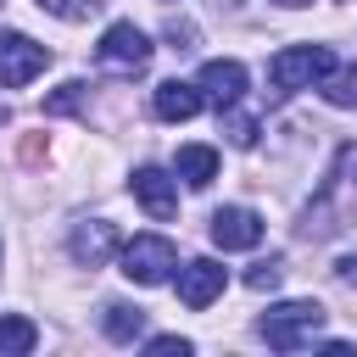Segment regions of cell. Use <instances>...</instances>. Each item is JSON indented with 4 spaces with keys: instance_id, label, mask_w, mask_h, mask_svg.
<instances>
[{
    "instance_id": "obj_7",
    "label": "cell",
    "mask_w": 357,
    "mask_h": 357,
    "mask_svg": "<svg viewBox=\"0 0 357 357\" xmlns=\"http://www.w3.org/2000/svg\"><path fill=\"white\" fill-rule=\"evenodd\" d=\"M100 61H112V67H128V73H139L145 61H151V39L134 28V22H112L106 33H100Z\"/></svg>"
},
{
    "instance_id": "obj_11",
    "label": "cell",
    "mask_w": 357,
    "mask_h": 357,
    "mask_svg": "<svg viewBox=\"0 0 357 357\" xmlns=\"http://www.w3.org/2000/svg\"><path fill=\"white\" fill-rule=\"evenodd\" d=\"M195 112H201V89L195 84H178V78L156 84V117L162 123H190Z\"/></svg>"
},
{
    "instance_id": "obj_18",
    "label": "cell",
    "mask_w": 357,
    "mask_h": 357,
    "mask_svg": "<svg viewBox=\"0 0 357 357\" xmlns=\"http://www.w3.org/2000/svg\"><path fill=\"white\" fill-rule=\"evenodd\" d=\"M39 6H45V11H56L61 22H84V17H95L106 0H39Z\"/></svg>"
},
{
    "instance_id": "obj_12",
    "label": "cell",
    "mask_w": 357,
    "mask_h": 357,
    "mask_svg": "<svg viewBox=\"0 0 357 357\" xmlns=\"http://www.w3.org/2000/svg\"><path fill=\"white\" fill-rule=\"evenodd\" d=\"M173 173H178L190 190H206V184L218 178V151H212V145H178Z\"/></svg>"
},
{
    "instance_id": "obj_3",
    "label": "cell",
    "mask_w": 357,
    "mask_h": 357,
    "mask_svg": "<svg viewBox=\"0 0 357 357\" xmlns=\"http://www.w3.org/2000/svg\"><path fill=\"white\" fill-rule=\"evenodd\" d=\"M329 67H335V56H329L324 45H290V50H279V56L268 61V78H273L279 89H312V84H324Z\"/></svg>"
},
{
    "instance_id": "obj_23",
    "label": "cell",
    "mask_w": 357,
    "mask_h": 357,
    "mask_svg": "<svg viewBox=\"0 0 357 357\" xmlns=\"http://www.w3.org/2000/svg\"><path fill=\"white\" fill-rule=\"evenodd\" d=\"M279 6H290V11H296V6H307V0H279Z\"/></svg>"
},
{
    "instance_id": "obj_9",
    "label": "cell",
    "mask_w": 357,
    "mask_h": 357,
    "mask_svg": "<svg viewBox=\"0 0 357 357\" xmlns=\"http://www.w3.org/2000/svg\"><path fill=\"white\" fill-rule=\"evenodd\" d=\"M128 190H134V201H139L151 218H173V212H178V184H173L162 167H139V173L128 178Z\"/></svg>"
},
{
    "instance_id": "obj_20",
    "label": "cell",
    "mask_w": 357,
    "mask_h": 357,
    "mask_svg": "<svg viewBox=\"0 0 357 357\" xmlns=\"http://www.w3.org/2000/svg\"><path fill=\"white\" fill-rule=\"evenodd\" d=\"M151 351H162V357H167V351H178V357H184V351H190V340H184V335H156V340H151Z\"/></svg>"
},
{
    "instance_id": "obj_13",
    "label": "cell",
    "mask_w": 357,
    "mask_h": 357,
    "mask_svg": "<svg viewBox=\"0 0 357 357\" xmlns=\"http://www.w3.org/2000/svg\"><path fill=\"white\" fill-rule=\"evenodd\" d=\"M33 340H39V329H33V318H0V357H22V351H33Z\"/></svg>"
},
{
    "instance_id": "obj_21",
    "label": "cell",
    "mask_w": 357,
    "mask_h": 357,
    "mask_svg": "<svg viewBox=\"0 0 357 357\" xmlns=\"http://www.w3.org/2000/svg\"><path fill=\"white\" fill-rule=\"evenodd\" d=\"M167 39H173V50H190L195 28H190V22H167Z\"/></svg>"
},
{
    "instance_id": "obj_2",
    "label": "cell",
    "mask_w": 357,
    "mask_h": 357,
    "mask_svg": "<svg viewBox=\"0 0 357 357\" xmlns=\"http://www.w3.org/2000/svg\"><path fill=\"white\" fill-rule=\"evenodd\" d=\"M173 268H178V251L162 234H134L123 245V279H134V284H167Z\"/></svg>"
},
{
    "instance_id": "obj_19",
    "label": "cell",
    "mask_w": 357,
    "mask_h": 357,
    "mask_svg": "<svg viewBox=\"0 0 357 357\" xmlns=\"http://www.w3.org/2000/svg\"><path fill=\"white\" fill-rule=\"evenodd\" d=\"M84 106V84H61L50 100H45V112H78Z\"/></svg>"
},
{
    "instance_id": "obj_17",
    "label": "cell",
    "mask_w": 357,
    "mask_h": 357,
    "mask_svg": "<svg viewBox=\"0 0 357 357\" xmlns=\"http://www.w3.org/2000/svg\"><path fill=\"white\" fill-rule=\"evenodd\" d=\"M279 279H284V262L279 257H262V262L245 268V290H279Z\"/></svg>"
},
{
    "instance_id": "obj_22",
    "label": "cell",
    "mask_w": 357,
    "mask_h": 357,
    "mask_svg": "<svg viewBox=\"0 0 357 357\" xmlns=\"http://www.w3.org/2000/svg\"><path fill=\"white\" fill-rule=\"evenodd\" d=\"M335 273H340L346 284H357V257H340V262H335Z\"/></svg>"
},
{
    "instance_id": "obj_8",
    "label": "cell",
    "mask_w": 357,
    "mask_h": 357,
    "mask_svg": "<svg viewBox=\"0 0 357 357\" xmlns=\"http://www.w3.org/2000/svg\"><path fill=\"white\" fill-rule=\"evenodd\" d=\"M195 89H201V100H212V106L223 112V106H234V100L245 95V67H240L234 56H218V61L201 67V84H195Z\"/></svg>"
},
{
    "instance_id": "obj_14",
    "label": "cell",
    "mask_w": 357,
    "mask_h": 357,
    "mask_svg": "<svg viewBox=\"0 0 357 357\" xmlns=\"http://www.w3.org/2000/svg\"><path fill=\"white\" fill-rule=\"evenodd\" d=\"M139 329H145V312H139V307L106 301V335H112V340H139Z\"/></svg>"
},
{
    "instance_id": "obj_15",
    "label": "cell",
    "mask_w": 357,
    "mask_h": 357,
    "mask_svg": "<svg viewBox=\"0 0 357 357\" xmlns=\"http://www.w3.org/2000/svg\"><path fill=\"white\" fill-rule=\"evenodd\" d=\"M324 100L329 106H357V67H329L324 73Z\"/></svg>"
},
{
    "instance_id": "obj_10",
    "label": "cell",
    "mask_w": 357,
    "mask_h": 357,
    "mask_svg": "<svg viewBox=\"0 0 357 357\" xmlns=\"http://www.w3.org/2000/svg\"><path fill=\"white\" fill-rule=\"evenodd\" d=\"M112 251H117V229H112V223H78V229H73V262L100 268Z\"/></svg>"
},
{
    "instance_id": "obj_5",
    "label": "cell",
    "mask_w": 357,
    "mask_h": 357,
    "mask_svg": "<svg viewBox=\"0 0 357 357\" xmlns=\"http://www.w3.org/2000/svg\"><path fill=\"white\" fill-rule=\"evenodd\" d=\"M223 284H229V273H223V262H212V257H195L190 268H178V301H184L190 312L212 307V301L223 296Z\"/></svg>"
},
{
    "instance_id": "obj_1",
    "label": "cell",
    "mask_w": 357,
    "mask_h": 357,
    "mask_svg": "<svg viewBox=\"0 0 357 357\" xmlns=\"http://www.w3.org/2000/svg\"><path fill=\"white\" fill-rule=\"evenodd\" d=\"M324 318H329V312H324L318 301H279V307H268V312H262L257 335H262L273 351H301V346H312V340H318Z\"/></svg>"
},
{
    "instance_id": "obj_6",
    "label": "cell",
    "mask_w": 357,
    "mask_h": 357,
    "mask_svg": "<svg viewBox=\"0 0 357 357\" xmlns=\"http://www.w3.org/2000/svg\"><path fill=\"white\" fill-rule=\"evenodd\" d=\"M206 229H212V245H223V251H251L262 240V218L251 206H218Z\"/></svg>"
},
{
    "instance_id": "obj_4",
    "label": "cell",
    "mask_w": 357,
    "mask_h": 357,
    "mask_svg": "<svg viewBox=\"0 0 357 357\" xmlns=\"http://www.w3.org/2000/svg\"><path fill=\"white\" fill-rule=\"evenodd\" d=\"M45 67H50V50H45V45H33L28 33H0V84H6V89L33 84Z\"/></svg>"
},
{
    "instance_id": "obj_16",
    "label": "cell",
    "mask_w": 357,
    "mask_h": 357,
    "mask_svg": "<svg viewBox=\"0 0 357 357\" xmlns=\"http://www.w3.org/2000/svg\"><path fill=\"white\" fill-rule=\"evenodd\" d=\"M218 123H223V134H229V145H240V151H251V145H257V117H245V112H234V106H223V112H218Z\"/></svg>"
}]
</instances>
